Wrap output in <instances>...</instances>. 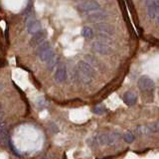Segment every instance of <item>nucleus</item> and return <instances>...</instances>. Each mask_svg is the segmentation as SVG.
Returning a JSON list of instances; mask_svg holds the SVG:
<instances>
[{
	"label": "nucleus",
	"instance_id": "nucleus-1",
	"mask_svg": "<svg viewBox=\"0 0 159 159\" xmlns=\"http://www.w3.org/2000/svg\"><path fill=\"white\" fill-rule=\"evenodd\" d=\"M93 49L102 55H109L113 52V48L110 46V39L106 37V35L102 34L99 36L98 41L94 42Z\"/></svg>",
	"mask_w": 159,
	"mask_h": 159
},
{
	"label": "nucleus",
	"instance_id": "nucleus-2",
	"mask_svg": "<svg viewBox=\"0 0 159 159\" xmlns=\"http://www.w3.org/2000/svg\"><path fill=\"white\" fill-rule=\"evenodd\" d=\"M37 54L39 56V58L41 61L43 62H46L48 59L53 54H55L54 50L52 49L51 45L48 42H43L40 44V46L38 48V51H37Z\"/></svg>",
	"mask_w": 159,
	"mask_h": 159
},
{
	"label": "nucleus",
	"instance_id": "nucleus-3",
	"mask_svg": "<svg viewBox=\"0 0 159 159\" xmlns=\"http://www.w3.org/2000/svg\"><path fill=\"white\" fill-rule=\"evenodd\" d=\"M155 83L153 82V80H151L149 77H146V76H142L140 79L138 80V87L141 91H150L154 89Z\"/></svg>",
	"mask_w": 159,
	"mask_h": 159
},
{
	"label": "nucleus",
	"instance_id": "nucleus-4",
	"mask_svg": "<svg viewBox=\"0 0 159 159\" xmlns=\"http://www.w3.org/2000/svg\"><path fill=\"white\" fill-rule=\"evenodd\" d=\"M101 8V5L97 1H91V0H89V1H86L82 4H80L78 6V9L81 12H91V11H98Z\"/></svg>",
	"mask_w": 159,
	"mask_h": 159
},
{
	"label": "nucleus",
	"instance_id": "nucleus-5",
	"mask_svg": "<svg viewBox=\"0 0 159 159\" xmlns=\"http://www.w3.org/2000/svg\"><path fill=\"white\" fill-rule=\"evenodd\" d=\"M26 26L27 30L30 34H35L36 32H38L42 29L41 23H40L39 20H37L35 17H29L26 20Z\"/></svg>",
	"mask_w": 159,
	"mask_h": 159
},
{
	"label": "nucleus",
	"instance_id": "nucleus-6",
	"mask_svg": "<svg viewBox=\"0 0 159 159\" xmlns=\"http://www.w3.org/2000/svg\"><path fill=\"white\" fill-rule=\"evenodd\" d=\"M147 14L150 19L157 18L158 16V1L157 0H146Z\"/></svg>",
	"mask_w": 159,
	"mask_h": 159
},
{
	"label": "nucleus",
	"instance_id": "nucleus-7",
	"mask_svg": "<svg viewBox=\"0 0 159 159\" xmlns=\"http://www.w3.org/2000/svg\"><path fill=\"white\" fill-rule=\"evenodd\" d=\"M46 37H47L46 32L43 31V30L41 29L40 31L36 32L35 34H33V37H32L31 41H30V45L33 46V47L38 46V45H40L41 43H43L44 41H45Z\"/></svg>",
	"mask_w": 159,
	"mask_h": 159
},
{
	"label": "nucleus",
	"instance_id": "nucleus-8",
	"mask_svg": "<svg viewBox=\"0 0 159 159\" xmlns=\"http://www.w3.org/2000/svg\"><path fill=\"white\" fill-rule=\"evenodd\" d=\"M94 27L97 31L101 32L102 34H105V35H113L114 32L113 27L106 23H98L97 22V24H95Z\"/></svg>",
	"mask_w": 159,
	"mask_h": 159
},
{
	"label": "nucleus",
	"instance_id": "nucleus-9",
	"mask_svg": "<svg viewBox=\"0 0 159 159\" xmlns=\"http://www.w3.org/2000/svg\"><path fill=\"white\" fill-rule=\"evenodd\" d=\"M107 18V13L103 11H98V12H94V13H91L89 14L87 16V20L90 22H94V23H97L99 21H103Z\"/></svg>",
	"mask_w": 159,
	"mask_h": 159
},
{
	"label": "nucleus",
	"instance_id": "nucleus-10",
	"mask_svg": "<svg viewBox=\"0 0 159 159\" xmlns=\"http://www.w3.org/2000/svg\"><path fill=\"white\" fill-rule=\"evenodd\" d=\"M78 70L87 75H89L91 78H94V70L93 69V67L91 66V64L87 63L85 61H82L78 64Z\"/></svg>",
	"mask_w": 159,
	"mask_h": 159
},
{
	"label": "nucleus",
	"instance_id": "nucleus-11",
	"mask_svg": "<svg viewBox=\"0 0 159 159\" xmlns=\"http://www.w3.org/2000/svg\"><path fill=\"white\" fill-rule=\"evenodd\" d=\"M55 79L58 83H63L66 81L67 79V69H66V65L61 64L59 65L57 72L55 74Z\"/></svg>",
	"mask_w": 159,
	"mask_h": 159
},
{
	"label": "nucleus",
	"instance_id": "nucleus-12",
	"mask_svg": "<svg viewBox=\"0 0 159 159\" xmlns=\"http://www.w3.org/2000/svg\"><path fill=\"white\" fill-rule=\"evenodd\" d=\"M8 140V129L6 123L3 120L0 121V142L5 143Z\"/></svg>",
	"mask_w": 159,
	"mask_h": 159
},
{
	"label": "nucleus",
	"instance_id": "nucleus-13",
	"mask_svg": "<svg viewBox=\"0 0 159 159\" xmlns=\"http://www.w3.org/2000/svg\"><path fill=\"white\" fill-rule=\"evenodd\" d=\"M137 101V97L133 93H125L124 95H123V102H124L127 105H134L135 102Z\"/></svg>",
	"mask_w": 159,
	"mask_h": 159
},
{
	"label": "nucleus",
	"instance_id": "nucleus-14",
	"mask_svg": "<svg viewBox=\"0 0 159 159\" xmlns=\"http://www.w3.org/2000/svg\"><path fill=\"white\" fill-rule=\"evenodd\" d=\"M78 77L80 79V81H81L82 83H90L91 82V80H93V78L90 77L89 75L83 73V72L79 71V70H78Z\"/></svg>",
	"mask_w": 159,
	"mask_h": 159
},
{
	"label": "nucleus",
	"instance_id": "nucleus-15",
	"mask_svg": "<svg viewBox=\"0 0 159 159\" xmlns=\"http://www.w3.org/2000/svg\"><path fill=\"white\" fill-rule=\"evenodd\" d=\"M45 63L47 64L48 69H49V70H53L54 67L56 66V63H57V56H56V54L52 55L51 57L48 59Z\"/></svg>",
	"mask_w": 159,
	"mask_h": 159
},
{
	"label": "nucleus",
	"instance_id": "nucleus-16",
	"mask_svg": "<svg viewBox=\"0 0 159 159\" xmlns=\"http://www.w3.org/2000/svg\"><path fill=\"white\" fill-rule=\"evenodd\" d=\"M82 35L85 37L86 39H91L94 37V32L93 29L90 27H83L82 30Z\"/></svg>",
	"mask_w": 159,
	"mask_h": 159
},
{
	"label": "nucleus",
	"instance_id": "nucleus-17",
	"mask_svg": "<svg viewBox=\"0 0 159 159\" xmlns=\"http://www.w3.org/2000/svg\"><path fill=\"white\" fill-rule=\"evenodd\" d=\"M123 138H124V140L127 142V143H131L133 140H134V136L133 134L128 131V132H125V134L123 135Z\"/></svg>",
	"mask_w": 159,
	"mask_h": 159
},
{
	"label": "nucleus",
	"instance_id": "nucleus-18",
	"mask_svg": "<svg viewBox=\"0 0 159 159\" xmlns=\"http://www.w3.org/2000/svg\"><path fill=\"white\" fill-rule=\"evenodd\" d=\"M105 106H103L102 105H98L97 106L94 107V113H98V114L103 113H105Z\"/></svg>",
	"mask_w": 159,
	"mask_h": 159
},
{
	"label": "nucleus",
	"instance_id": "nucleus-19",
	"mask_svg": "<svg viewBox=\"0 0 159 159\" xmlns=\"http://www.w3.org/2000/svg\"><path fill=\"white\" fill-rule=\"evenodd\" d=\"M36 105H37L38 107H41V109H43V107H45L47 105V102L43 98H39L37 99V102H36Z\"/></svg>",
	"mask_w": 159,
	"mask_h": 159
},
{
	"label": "nucleus",
	"instance_id": "nucleus-20",
	"mask_svg": "<svg viewBox=\"0 0 159 159\" xmlns=\"http://www.w3.org/2000/svg\"><path fill=\"white\" fill-rule=\"evenodd\" d=\"M150 131H152V132H157L158 131V122H154L152 124L150 125V127L148 128Z\"/></svg>",
	"mask_w": 159,
	"mask_h": 159
},
{
	"label": "nucleus",
	"instance_id": "nucleus-21",
	"mask_svg": "<svg viewBox=\"0 0 159 159\" xmlns=\"http://www.w3.org/2000/svg\"><path fill=\"white\" fill-rule=\"evenodd\" d=\"M3 120V113H0V121H2Z\"/></svg>",
	"mask_w": 159,
	"mask_h": 159
},
{
	"label": "nucleus",
	"instance_id": "nucleus-22",
	"mask_svg": "<svg viewBox=\"0 0 159 159\" xmlns=\"http://www.w3.org/2000/svg\"><path fill=\"white\" fill-rule=\"evenodd\" d=\"M0 109H1V105H0Z\"/></svg>",
	"mask_w": 159,
	"mask_h": 159
}]
</instances>
